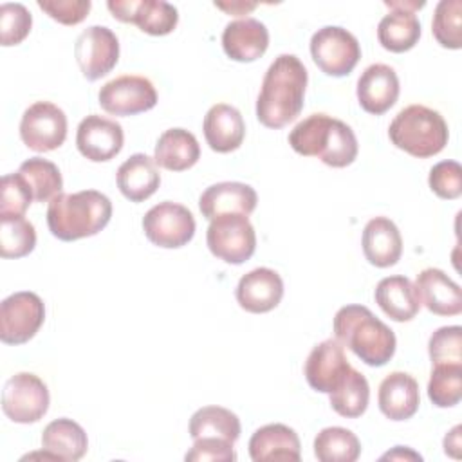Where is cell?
<instances>
[{"instance_id": "obj_1", "label": "cell", "mask_w": 462, "mask_h": 462, "mask_svg": "<svg viewBox=\"0 0 462 462\" xmlns=\"http://www.w3.org/2000/svg\"><path fill=\"white\" fill-rule=\"evenodd\" d=\"M309 74L294 54H280L265 70L256 99V117L267 128L292 123L303 110Z\"/></svg>"}, {"instance_id": "obj_2", "label": "cell", "mask_w": 462, "mask_h": 462, "mask_svg": "<svg viewBox=\"0 0 462 462\" xmlns=\"http://www.w3.org/2000/svg\"><path fill=\"white\" fill-rule=\"evenodd\" d=\"M292 150L305 157H318L332 168H345L357 157L359 146L354 130L341 119L327 114H310L289 134Z\"/></svg>"}, {"instance_id": "obj_3", "label": "cell", "mask_w": 462, "mask_h": 462, "mask_svg": "<svg viewBox=\"0 0 462 462\" xmlns=\"http://www.w3.org/2000/svg\"><path fill=\"white\" fill-rule=\"evenodd\" d=\"M112 218L110 199L97 189L56 195L47 208V226L52 236L63 242L94 236Z\"/></svg>"}, {"instance_id": "obj_4", "label": "cell", "mask_w": 462, "mask_h": 462, "mask_svg": "<svg viewBox=\"0 0 462 462\" xmlns=\"http://www.w3.org/2000/svg\"><path fill=\"white\" fill-rule=\"evenodd\" d=\"M336 339L368 366L386 365L397 346L393 330L365 305H345L334 316Z\"/></svg>"}, {"instance_id": "obj_5", "label": "cell", "mask_w": 462, "mask_h": 462, "mask_svg": "<svg viewBox=\"0 0 462 462\" xmlns=\"http://www.w3.org/2000/svg\"><path fill=\"white\" fill-rule=\"evenodd\" d=\"M388 137L399 150L426 159L444 150L449 130L440 112L424 105H410L392 119Z\"/></svg>"}, {"instance_id": "obj_6", "label": "cell", "mask_w": 462, "mask_h": 462, "mask_svg": "<svg viewBox=\"0 0 462 462\" xmlns=\"http://www.w3.org/2000/svg\"><path fill=\"white\" fill-rule=\"evenodd\" d=\"M206 242L213 256L226 263L240 265L256 249V233L249 218L242 213H226L209 220Z\"/></svg>"}, {"instance_id": "obj_7", "label": "cell", "mask_w": 462, "mask_h": 462, "mask_svg": "<svg viewBox=\"0 0 462 462\" xmlns=\"http://www.w3.org/2000/svg\"><path fill=\"white\" fill-rule=\"evenodd\" d=\"M310 56L321 72L341 78L350 74L357 65L361 47L350 31L339 25H325L310 38Z\"/></svg>"}, {"instance_id": "obj_8", "label": "cell", "mask_w": 462, "mask_h": 462, "mask_svg": "<svg viewBox=\"0 0 462 462\" xmlns=\"http://www.w3.org/2000/svg\"><path fill=\"white\" fill-rule=\"evenodd\" d=\"M51 395L47 384L31 372L11 375L2 390V410L18 424L38 422L49 410Z\"/></svg>"}, {"instance_id": "obj_9", "label": "cell", "mask_w": 462, "mask_h": 462, "mask_svg": "<svg viewBox=\"0 0 462 462\" xmlns=\"http://www.w3.org/2000/svg\"><path fill=\"white\" fill-rule=\"evenodd\" d=\"M195 217L193 213L171 200L155 204L143 217V231L146 238L159 247L177 249L186 245L195 235Z\"/></svg>"}, {"instance_id": "obj_10", "label": "cell", "mask_w": 462, "mask_h": 462, "mask_svg": "<svg viewBox=\"0 0 462 462\" xmlns=\"http://www.w3.org/2000/svg\"><path fill=\"white\" fill-rule=\"evenodd\" d=\"M45 319L42 298L31 291H20L0 303V339L5 345H23L36 336Z\"/></svg>"}, {"instance_id": "obj_11", "label": "cell", "mask_w": 462, "mask_h": 462, "mask_svg": "<svg viewBox=\"0 0 462 462\" xmlns=\"http://www.w3.org/2000/svg\"><path fill=\"white\" fill-rule=\"evenodd\" d=\"M97 101L112 116H135L157 105V90L148 78L125 74L106 81L99 88Z\"/></svg>"}, {"instance_id": "obj_12", "label": "cell", "mask_w": 462, "mask_h": 462, "mask_svg": "<svg viewBox=\"0 0 462 462\" xmlns=\"http://www.w3.org/2000/svg\"><path fill=\"white\" fill-rule=\"evenodd\" d=\"M20 137L29 150L52 152L65 143L67 116L51 101H36L25 108L20 121Z\"/></svg>"}, {"instance_id": "obj_13", "label": "cell", "mask_w": 462, "mask_h": 462, "mask_svg": "<svg viewBox=\"0 0 462 462\" xmlns=\"http://www.w3.org/2000/svg\"><path fill=\"white\" fill-rule=\"evenodd\" d=\"M74 58L88 81L106 76L119 60V40L105 25H90L79 32L74 43Z\"/></svg>"}, {"instance_id": "obj_14", "label": "cell", "mask_w": 462, "mask_h": 462, "mask_svg": "<svg viewBox=\"0 0 462 462\" xmlns=\"http://www.w3.org/2000/svg\"><path fill=\"white\" fill-rule=\"evenodd\" d=\"M112 16L125 23H135L152 36L170 34L179 23V11L164 0H108Z\"/></svg>"}, {"instance_id": "obj_15", "label": "cell", "mask_w": 462, "mask_h": 462, "mask_svg": "<svg viewBox=\"0 0 462 462\" xmlns=\"http://www.w3.org/2000/svg\"><path fill=\"white\" fill-rule=\"evenodd\" d=\"M125 143L123 126L108 117L90 114L78 125L76 146L83 157L92 162L114 159Z\"/></svg>"}, {"instance_id": "obj_16", "label": "cell", "mask_w": 462, "mask_h": 462, "mask_svg": "<svg viewBox=\"0 0 462 462\" xmlns=\"http://www.w3.org/2000/svg\"><path fill=\"white\" fill-rule=\"evenodd\" d=\"M350 363L345 346L337 339H325L318 343L305 361V379L309 386L321 393H330L348 372Z\"/></svg>"}, {"instance_id": "obj_17", "label": "cell", "mask_w": 462, "mask_h": 462, "mask_svg": "<svg viewBox=\"0 0 462 462\" xmlns=\"http://www.w3.org/2000/svg\"><path fill=\"white\" fill-rule=\"evenodd\" d=\"M399 78L390 65L372 63L357 79V101L368 114L381 116L388 112L399 97Z\"/></svg>"}, {"instance_id": "obj_18", "label": "cell", "mask_w": 462, "mask_h": 462, "mask_svg": "<svg viewBox=\"0 0 462 462\" xmlns=\"http://www.w3.org/2000/svg\"><path fill=\"white\" fill-rule=\"evenodd\" d=\"M283 298V280L269 267H256L244 274L236 285L238 305L253 314H263L278 307Z\"/></svg>"}, {"instance_id": "obj_19", "label": "cell", "mask_w": 462, "mask_h": 462, "mask_svg": "<svg viewBox=\"0 0 462 462\" xmlns=\"http://www.w3.org/2000/svg\"><path fill=\"white\" fill-rule=\"evenodd\" d=\"M258 202L254 188L245 182H217L206 188L199 199V208L202 217L213 220L218 215L226 213H242L249 217Z\"/></svg>"}, {"instance_id": "obj_20", "label": "cell", "mask_w": 462, "mask_h": 462, "mask_svg": "<svg viewBox=\"0 0 462 462\" xmlns=\"http://www.w3.org/2000/svg\"><path fill=\"white\" fill-rule=\"evenodd\" d=\"M249 457L253 462H298L301 446L298 433L285 424H265L249 439Z\"/></svg>"}, {"instance_id": "obj_21", "label": "cell", "mask_w": 462, "mask_h": 462, "mask_svg": "<svg viewBox=\"0 0 462 462\" xmlns=\"http://www.w3.org/2000/svg\"><path fill=\"white\" fill-rule=\"evenodd\" d=\"M224 52L242 63H249L265 54L269 47V31L256 18H240L226 25L222 32Z\"/></svg>"}, {"instance_id": "obj_22", "label": "cell", "mask_w": 462, "mask_h": 462, "mask_svg": "<svg viewBox=\"0 0 462 462\" xmlns=\"http://www.w3.org/2000/svg\"><path fill=\"white\" fill-rule=\"evenodd\" d=\"M419 300L437 316H457L462 312L460 287L440 269L428 267L417 274Z\"/></svg>"}, {"instance_id": "obj_23", "label": "cell", "mask_w": 462, "mask_h": 462, "mask_svg": "<svg viewBox=\"0 0 462 462\" xmlns=\"http://www.w3.org/2000/svg\"><path fill=\"white\" fill-rule=\"evenodd\" d=\"M377 402L390 420H406L419 410V383L406 372H392L379 384Z\"/></svg>"}, {"instance_id": "obj_24", "label": "cell", "mask_w": 462, "mask_h": 462, "mask_svg": "<svg viewBox=\"0 0 462 462\" xmlns=\"http://www.w3.org/2000/svg\"><path fill=\"white\" fill-rule=\"evenodd\" d=\"M202 130L209 148L218 153L235 152L245 137L242 114L227 103H217L206 112Z\"/></svg>"}, {"instance_id": "obj_25", "label": "cell", "mask_w": 462, "mask_h": 462, "mask_svg": "<svg viewBox=\"0 0 462 462\" xmlns=\"http://www.w3.org/2000/svg\"><path fill=\"white\" fill-rule=\"evenodd\" d=\"M363 254L375 267H392L402 254L399 227L388 217H374L363 229Z\"/></svg>"}, {"instance_id": "obj_26", "label": "cell", "mask_w": 462, "mask_h": 462, "mask_svg": "<svg viewBox=\"0 0 462 462\" xmlns=\"http://www.w3.org/2000/svg\"><path fill=\"white\" fill-rule=\"evenodd\" d=\"M375 303L393 321H410L419 314L420 300L415 283L401 274L386 276L375 285Z\"/></svg>"}, {"instance_id": "obj_27", "label": "cell", "mask_w": 462, "mask_h": 462, "mask_svg": "<svg viewBox=\"0 0 462 462\" xmlns=\"http://www.w3.org/2000/svg\"><path fill=\"white\" fill-rule=\"evenodd\" d=\"M116 182L125 199L130 202H143L157 191L161 173L153 157H148L146 153H134L117 168Z\"/></svg>"}, {"instance_id": "obj_28", "label": "cell", "mask_w": 462, "mask_h": 462, "mask_svg": "<svg viewBox=\"0 0 462 462\" xmlns=\"http://www.w3.org/2000/svg\"><path fill=\"white\" fill-rule=\"evenodd\" d=\"M200 159L197 137L184 128H170L161 134L155 144L153 161L164 170L184 171Z\"/></svg>"}, {"instance_id": "obj_29", "label": "cell", "mask_w": 462, "mask_h": 462, "mask_svg": "<svg viewBox=\"0 0 462 462\" xmlns=\"http://www.w3.org/2000/svg\"><path fill=\"white\" fill-rule=\"evenodd\" d=\"M42 449L52 453L58 460H79L88 449L85 430L72 419L61 417L51 420L42 433Z\"/></svg>"}, {"instance_id": "obj_30", "label": "cell", "mask_w": 462, "mask_h": 462, "mask_svg": "<svg viewBox=\"0 0 462 462\" xmlns=\"http://www.w3.org/2000/svg\"><path fill=\"white\" fill-rule=\"evenodd\" d=\"M377 25V40L390 52H406L420 38V22L413 11L388 7Z\"/></svg>"}, {"instance_id": "obj_31", "label": "cell", "mask_w": 462, "mask_h": 462, "mask_svg": "<svg viewBox=\"0 0 462 462\" xmlns=\"http://www.w3.org/2000/svg\"><path fill=\"white\" fill-rule=\"evenodd\" d=\"M189 437L193 440L217 437L235 444L240 437V419L236 413L222 406L199 408L189 419Z\"/></svg>"}, {"instance_id": "obj_32", "label": "cell", "mask_w": 462, "mask_h": 462, "mask_svg": "<svg viewBox=\"0 0 462 462\" xmlns=\"http://www.w3.org/2000/svg\"><path fill=\"white\" fill-rule=\"evenodd\" d=\"M328 395H330V406L336 413L346 419H357L368 408L370 386L366 377L350 366L345 377Z\"/></svg>"}, {"instance_id": "obj_33", "label": "cell", "mask_w": 462, "mask_h": 462, "mask_svg": "<svg viewBox=\"0 0 462 462\" xmlns=\"http://www.w3.org/2000/svg\"><path fill=\"white\" fill-rule=\"evenodd\" d=\"M314 455L319 462H356L361 455V442L346 428H323L314 439Z\"/></svg>"}, {"instance_id": "obj_34", "label": "cell", "mask_w": 462, "mask_h": 462, "mask_svg": "<svg viewBox=\"0 0 462 462\" xmlns=\"http://www.w3.org/2000/svg\"><path fill=\"white\" fill-rule=\"evenodd\" d=\"M18 173L31 186L32 197L36 202L52 200L61 193L63 179L58 166L43 157H31L23 161L18 168Z\"/></svg>"}, {"instance_id": "obj_35", "label": "cell", "mask_w": 462, "mask_h": 462, "mask_svg": "<svg viewBox=\"0 0 462 462\" xmlns=\"http://www.w3.org/2000/svg\"><path fill=\"white\" fill-rule=\"evenodd\" d=\"M428 397L439 408H451L462 399V365H435L428 381Z\"/></svg>"}, {"instance_id": "obj_36", "label": "cell", "mask_w": 462, "mask_h": 462, "mask_svg": "<svg viewBox=\"0 0 462 462\" xmlns=\"http://www.w3.org/2000/svg\"><path fill=\"white\" fill-rule=\"evenodd\" d=\"M431 32L435 40L446 49L462 47V2L440 0L433 13Z\"/></svg>"}, {"instance_id": "obj_37", "label": "cell", "mask_w": 462, "mask_h": 462, "mask_svg": "<svg viewBox=\"0 0 462 462\" xmlns=\"http://www.w3.org/2000/svg\"><path fill=\"white\" fill-rule=\"evenodd\" d=\"M34 245L36 231L27 218H0V254L4 258L27 256Z\"/></svg>"}, {"instance_id": "obj_38", "label": "cell", "mask_w": 462, "mask_h": 462, "mask_svg": "<svg viewBox=\"0 0 462 462\" xmlns=\"http://www.w3.org/2000/svg\"><path fill=\"white\" fill-rule=\"evenodd\" d=\"M32 27V16L23 4L5 2L0 5V42L4 47L22 43Z\"/></svg>"}, {"instance_id": "obj_39", "label": "cell", "mask_w": 462, "mask_h": 462, "mask_svg": "<svg viewBox=\"0 0 462 462\" xmlns=\"http://www.w3.org/2000/svg\"><path fill=\"white\" fill-rule=\"evenodd\" d=\"M31 200H34L31 186L16 171L2 177V197H0V218L23 217Z\"/></svg>"}, {"instance_id": "obj_40", "label": "cell", "mask_w": 462, "mask_h": 462, "mask_svg": "<svg viewBox=\"0 0 462 462\" xmlns=\"http://www.w3.org/2000/svg\"><path fill=\"white\" fill-rule=\"evenodd\" d=\"M428 354L433 365H462V328L458 325L437 328L428 341Z\"/></svg>"}, {"instance_id": "obj_41", "label": "cell", "mask_w": 462, "mask_h": 462, "mask_svg": "<svg viewBox=\"0 0 462 462\" xmlns=\"http://www.w3.org/2000/svg\"><path fill=\"white\" fill-rule=\"evenodd\" d=\"M428 184L431 191L446 200H455L462 195V168L457 161H440L430 170Z\"/></svg>"}, {"instance_id": "obj_42", "label": "cell", "mask_w": 462, "mask_h": 462, "mask_svg": "<svg viewBox=\"0 0 462 462\" xmlns=\"http://www.w3.org/2000/svg\"><path fill=\"white\" fill-rule=\"evenodd\" d=\"M184 458L193 462H235L236 453L233 449V442L229 440L217 437H202L193 440V446L184 455Z\"/></svg>"}, {"instance_id": "obj_43", "label": "cell", "mask_w": 462, "mask_h": 462, "mask_svg": "<svg viewBox=\"0 0 462 462\" xmlns=\"http://www.w3.org/2000/svg\"><path fill=\"white\" fill-rule=\"evenodd\" d=\"M38 7L63 25L83 22L92 7L90 0H38Z\"/></svg>"}, {"instance_id": "obj_44", "label": "cell", "mask_w": 462, "mask_h": 462, "mask_svg": "<svg viewBox=\"0 0 462 462\" xmlns=\"http://www.w3.org/2000/svg\"><path fill=\"white\" fill-rule=\"evenodd\" d=\"M256 5H258L256 2H242V0H236V2H215V7L226 11L227 14H233V16L247 14V13H251Z\"/></svg>"}, {"instance_id": "obj_45", "label": "cell", "mask_w": 462, "mask_h": 462, "mask_svg": "<svg viewBox=\"0 0 462 462\" xmlns=\"http://www.w3.org/2000/svg\"><path fill=\"white\" fill-rule=\"evenodd\" d=\"M460 426H455L446 437H444V453L453 457V458H460Z\"/></svg>"}, {"instance_id": "obj_46", "label": "cell", "mask_w": 462, "mask_h": 462, "mask_svg": "<svg viewBox=\"0 0 462 462\" xmlns=\"http://www.w3.org/2000/svg\"><path fill=\"white\" fill-rule=\"evenodd\" d=\"M386 458H390V460H402V458L422 460V457H420L419 453L411 451V449L406 448V446H395L392 451H388V453H384V455L381 457V460H386Z\"/></svg>"}, {"instance_id": "obj_47", "label": "cell", "mask_w": 462, "mask_h": 462, "mask_svg": "<svg viewBox=\"0 0 462 462\" xmlns=\"http://www.w3.org/2000/svg\"><path fill=\"white\" fill-rule=\"evenodd\" d=\"M386 7H397V9H408L417 13L426 5V2H413V0H384Z\"/></svg>"}]
</instances>
